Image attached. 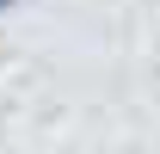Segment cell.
<instances>
[{
    "mask_svg": "<svg viewBox=\"0 0 160 154\" xmlns=\"http://www.w3.org/2000/svg\"><path fill=\"white\" fill-rule=\"evenodd\" d=\"M12 6H19V0H0V13H12Z\"/></svg>",
    "mask_w": 160,
    "mask_h": 154,
    "instance_id": "obj_1",
    "label": "cell"
}]
</instances>
